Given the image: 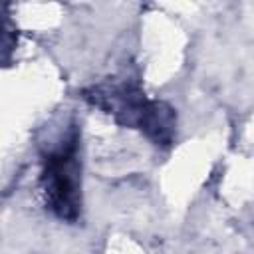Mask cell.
<instances>
[{"mask_svg": "<svg viewBox=\"0 0 254 254\" xmlns=\"http://www.w3.org/2000/svg\"><path fill=\"white\" fill-rule=\"evenodd\" d=\"M46 192L52 208L62 218H75L77 214V167L73 159V145H67L48 159Z\"/></svg>", "mask_w": 254, "mask_h": 254, "instance_id": "6da1fadb", "label": "cell"}]
</instances>
